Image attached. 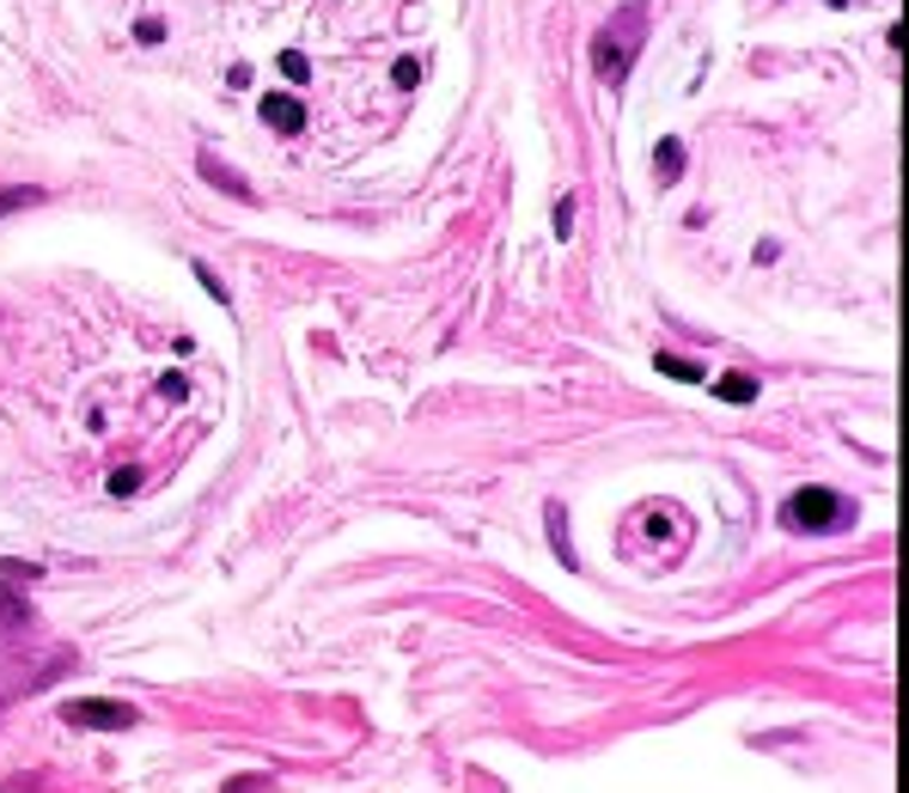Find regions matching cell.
Instances as JSON below:
<instances>
[{"instance_id": "cell-1", "label": "cell", "mask_w": 909, "mask_h": 793, "mask_svg": "<svg viewBox=\"0 0 909 793\" xmlns=\"http://www.w3.org/2000/svg\"><path fill=\"white\" fill-rule=\"evenodd\" d=\"M641 43H647V0H623L617 13L593 31V74L605 79V86H623L635 55H641Z\"/></svg>"}, {"instance_id": "cell-2", "label": "cell", "mask_w": 909, "mask_h": 793, "mask_svg": "<svg viewBox=\"0 0 909 793\" xmlns=\"http://www.w3.org/2000/svg\"><path fill=\"white\" fill-rule=\"evenodd\" d=\"M848 519H855V501L836 489H800L781 507V525L788 531H843Z\"/></svg>"}, {"instance_id": "cell-3", "label": "cell", "mask_w": 909, "mask_h": 793, "mask_svg": "<svg viewBox=\"0 0 909 793\" xmlns=\"http://www.w3.org/2000/svg\"><path fill=\"white\" fill-rule=\"evenodd\" d=\"M74 665H79V653H55V660H43V665H0V714L13 708V702L37 696V689L55 684V677H67Z\"/></svg>"}, {"instance_id": "cell-4", "label": "cell", "mask_w": 909, "mask_h": 793, "mask_svg": "<svg viewBox=\"0 0 909 793\" xmlns=\"http://www.w3.org/2000/svg\"><path fill=\"white\" fill-rule=\"evenodd\" d=\"M62 720L67 727H86V732H129L141 714L129 702H105V696H79V702H62Z\"/></svg>"}, {"instance_id": "cell-5", "label": "cell", "mask_w": 909, "mask_h": 793, "mask_svg": "<svg viewBox=\"0 0 909 793\" xmlns=\"http://www.w3.org/2000/svg\"><path fill=\"white\" fill-rule=\"evenodd\" d=\"M31 634H37L31 598L13 593V586H0V648H19V641H31Z\"/></svg>"}, {"instance_id": "cell-6", "label": "cell", "mask_w": 909, "mask_h": 793, "mask_svg": "<svg viewBox=\"0 0 909 793\" xmlns=\"http://www.w3.org/2000/svg\"><path fill=\"white\" fill-rule=\"evenodd\" d=\"M257 117L269 122L275 134H300L305 129V105L293 93H263V105H257Z\"/></svg>"}, {"instance_id": "cell-7", "label": "cell", "mask_w": 909, "mask_h": 793, "mask_svg": "<svg viewBox=\"0 0 909 793\" xmlns=\"http://www.w3.org/2000/svg\"><path fill=\"white\" fill-rule=\"evenodd\" d=\"M196 172H202V184H214V189H226L232 202H251V184L226 165V159H214V153H196Z\"/></svg>"}, {"instance_id": "cell-8", "label": "cell", "mask_w": 909, "mask_h": 793, "mask_svg": "<svg viewBox=\"0 0 909 793\" xmlns=\"http://www.w3.org/2000/svg\"><path fill=\"white\" fill-rule=\"evenodd\" d=\"M678 177H684V141H678V134H665V141L653 146V184L672 189Z\"/></svg>"}, {"instance_id": "cell-9", "label": "cell", "mask_w": 909, "mask_h": 793, "mask_svg": "<svg viewBox=\"0 0 909 793\" xmlns=\"http://www.w3.org/2000/svg\"><path fill=\"white\" fill-rule=\"evenodd\" d=\"M37 202H50L37 184H0V220L7 214H25V208H37Z\"/></svg>"}, {"instance_id": "cell-10", "label": "cell", "mask_w": 909, "mask_h": 793, "mask_svg": "<svg viewBox=\"0 0 909 793\" xmlns=\"http://www.w3.org/2000/svg\"><path fill=\"white\" fill-rule=\"evenodd\" d=\"M714 397L721 403H757V379L751 372H726V379H714Z\"/></svg>"}, {"instance_id": "cell-11", "label": "cell", "mask_w": 909, "mask_h": 793, "mask_svg": "<svg viewBox=\"0 0 909 793\" xmlns=\"http://www.w3.org/2000/svg\"><path fill=\"white\" fill-rule=\"evenodd\" d=\"M659 372L678 379V384H702V367H696V360H678V355H659Z\"/></svg>"}, {"instance_id": "cell-12", "label": "cell", "mask_w": 909, "mask_h": 793, "mask_svg": "<svg viewBox=\"0 0 909 793\" xmlns=\"http://www.w3.org/2000/svg\"><path fill=\"white\" fill-rule=\"evenodd\" d=\"M550 537H555V555H562L567 568H574V550H567V519H562V507H550Z\"/></svg>"}, {"instance_id": "cell-13", "label": "cell", "mask_w": 909, "mask_h": 793, "mask_svg": "<svg viewBox=\"0 0 909 793\" xmlns=\"http://www.w3.org/2000/svg\"><path fill=\"white\" fill-rule=\"evenodd\" d=\"M105 489L122 501V495H134V489H141V470H134V464H129V470H110V482H105Z\"/></svg>"}, {"instance_id": "cell-14", "label": "cell", "mask_w": 909, "mask_h": 793, "mask_svg": "<svg viewBox=\"0 0 909 793\" xmlns=\"http://www.w3.org/2000/svg\"><path fill=\"white\" fill-rule=\"evenodd\" d=\"M0 574H7V580H43L37 562H19V555H7V562H0Z\"/></svg>"}, {"instance_id": "cell-15", "label": "cell", "mask_w": 909, "mask_h": 793, "mask_svg": "<svg viewBox=\"0 0 909 793\" xmlns=\"http://www.w3.org/2000/svg\"><path fill=\"white\" fill-rule=\"evenodd\" d=\"M550 226H555V232H574V196H562V202H555V214H550Z\"/></svg>"}, {"instance_id": "cell-16", "label": "cell", "mask_w": 909, "mask_h": 793, "mask_svg": "<svg viewBox=\"0 0 909 793\" xmlns=\"http://www.w3.org/2000/svg\"><path fill=\"white\" fill-rule=\"evenodd\" d=\"M263 787H275V775H238V781H226V793H263Z\"/></svg>"}, {"instance_id": "cell-17", "label": "cell", "mask_w": 909, "mask_h": 793, "mask_svg": "<svg viewBox=\"0 0 909 793\" xmlns=\"http://www.w3.org/2000/svg\"><path fill=\"white\" fill-rule=\"evenodd\" d=\"M391 79H397V86H415V79H422V62H415V55H403V62L391 67Z\"/></svg>"}, {"instance_id": "cell-18", "label": "cell", "mask_w": 909, "mask_h": 793, "mask_svg": "<svg viewBox=\"0 0 909 793\" xmlns=\"http://www.w3.org/2000/svg\"><path fill=\"white\" fill-rule=\"evenodd\" d=\"M281 74H288V79H305V74H312V62H305L300 50H288V55H281Z\"/></svg>"}, {"instance_id": "cell-19", "label": "cell", "mask_w": 909, "mask_h": 793, "mask_svg": "<svg viewBox=\"0 0 909 793\" xmlns=\"http://www.w3.org/2000/svg\"><path fill=\"white\" fill-rule=\"evenodd\" d=\"M196 281H202V287H208V293H214V300H220V305H226V287H220V275H214V269H208V263H196Z\"/></svg>"}, {"instance_id": "cell-20", "label": "cell", "mask_w": 909, "mask_h": 793, "mask_svg": "<svg viewBox=\"0 0 909 793\" xmlns=\"http://www.w3.org/2000/svg\"><path fill=\"white\" fill-rule=\"evenodd\" d=\"M159 397H172V403H184V397H190V384L172 372V379H159Z\"/></svg>"}, {"instance_id": "cell-21", "label": "cell", "mask_w": 909, "mask_h": 793, "mask_svg": "<svg viewBox=\"0 0 909 793\" xmlns=\"http://www.w3.org/2000/svg\"><path fill=\"white\" fill-rule=\"evenodd\" d=\"M134 37H141V43H159V37H165V25H159V19H141V25H134Z\"/></svg>"}]
</instances>
